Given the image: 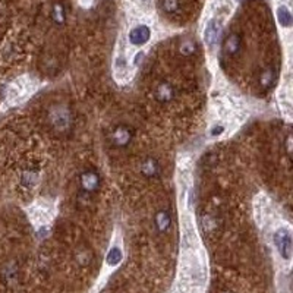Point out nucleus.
I'll return each instance as SVG.
<instances>
[{
  "label": "nucleus",
  "mask_w": 293,
  "mask_h": 293,
  "mask_svg": "<svg viewBox=\"0 0 293 293\" xmlns=\"http://www.w3.org/2000/svg\"><path fill=\"white\" fill-rule=\"evenodd\" d=\"M34 90H37V85L30 78H20L17 79L11 87H9V93H8V101L11 104H18L21 101L27 100L30 97Z\"/></svg>",
  "instance_id": "1"
},
{
  "label": "nucleus",
  "mask_w": 293,
  "mask_h": 293,
  "mask_svg": "<svg viewBox=\"0 0 293 293\" xmlns=\"http://www.w3.org/2000/svg\"><path fill=\"white\" fill-rule=\"evenodd\" d=\"M220 31H221V25L217 20H211L208 22L205 31H204V41L210 49H214L215 44L218 43L220 39Z\"/></svg>",
  "instance_id": "4"
},
{
  "label": "nucleus",
  "mask_w": 293,
  "mask_h": 293,
  "mask_svg": "<svg viewBox=\"0 0 293 293\" xmlns=\"http://www.w3.org/2000/svg\"><path fill=\"white\" fill-rule=\"evenodd\" d=\"M53 207L52 204L46 202V201H39L36 202L31 210H30V215H31V220L36 223V224H47L52 217H53Z\"/></svg>",
  "instance_id": "3"
},
{
  "label": "nucleus",
  "mask_w": 293,
  "mask_h": 293,
  "mask_svg": "<svg viewBox=\"0 0 293 293\" xmlns=\"http://www.w3.org/2000/svg\"><path fill=\"white\" fill-rule=\"evenodd\" d=\"M224 293H233V292H224Z\"/></svg>",
  "instance_id": "14"
},
{
  "label": "nucleus",
  "mask_w": 293,
  "mask_h": 293,
  "mask_svg": "<svg viewBox=\"0 0 293 293\" xmlns=\"http://www.w3.org/2000/svg\"><path fill=\"white\" fill-rule=\"evenodd\" d=\"M169 223H170V218H169L167 213H158V215H157V224L160 226V229H166L169 226Z\"/></svg>",
  "instance_id": "10"
},
{
  "label": "nucleus",
  "mask_w": 293,
  "mask_h": 293,
  "mask_svg": "<svg viewBox=\"0 0 293 293\" xmlns=\"http://www.w3.org/2000/svg\"><path fill=\"white\" fill-rule=\"evenodd\" d=\"M163 6H164V9L167 12H173V11H176V8H177V2L176 0H164Z\"/></svg>",
  "instance_id": "12"
},
{
  "label": "nucleus",
  "mask_w": 293,
  "mask_h": 293,
  "mask_svg": "<svg viewBox=\"0 0 293 293\" xmlns=\"http://www.w3.org/2000/svg\"><path fill=\"white\" fill-rule=\"evenodd\" d=\"M237 46H239V40L237 37H230V39L227 40V43H226V49H227V52L229 53H234L236 50H237Z\"/></svg>",
  "instance_id": "11"
},
{
  "label": "nucleus",
  "mask_w": 293,
  "mask_h": 293,
  "mask_svg": "<svg viewBox=\"0 0 293 293\" xmlns=\"http://www.w3.org/2000/svg\"><path fill=\"white\" fill-rule=\"evenodd\" d=\"M129 40L134 46H142L150 40V30L145 25H139L135 27L131 33H129Z\"/></svg>",
  "instance_id": "5"
},
{
  "label": "nucleus",
  "mask_w": 293,
  "mask_h": 293,
  "mask_svg": "<svg viewBox=\"0 0 293 293\" xmlns=\"http://www.w3.org/2000/svg\"><path fill=\"white\" fill-rule=\"evenodd\" d=\"M142 2H145V3H148V2H150V0H142Z\"/></svg>",
  "instance_id": "13"
},
{
  "label": "nucleus",
  "mask_w": 293,
  "mask_h": 293,
  "mask_svg": "<svg viewBox=\"0 0 293 293\" xmlns=\"http://www.w3.org/2000/svg\"><path fill=\"white\" fill-rule=\"evenodd\" d=\"M274 243L275 248L278 249V254L284 259H290L292 256V233L289 227H280L274 233Z\"/></svg>",
  "instance_id": "2"
},
{
  "label": "nucleus",
  "mask_w": 293,
  "mask_h": 293,
  "mask_svg": "<svg viewBox=\"0 0 293 293\" xmlns=\"http://www.w3.org/2000/svg\"><path fill=\"white\" fill-rule=\"evenodd\" d=\"M122 259H123L122 249H120L119 246H113V248H110V251H109V254H107L106 262H107V265H110V267H116L117 264H120Z\"/></svg>",
  "instance_id": "7"
},
{
  "label": "nucleus",
  "mask_w": 293,
  "mask_h": 293,
  "mask_svg": "<svg viewBox=\"0 0 293 293\" xmlns=\"http://www.w3.org/2000/svg\"><path fill=\"white\" fill-rule=\"evenodd\" d=\"M115 75L119 81H128V78H131L129 63H128V59L123 55L117 56L115 60Z\"/></svg>",
  "instance_id": "6"
},
{
  "label": "nucleus",
  "mask_w": 293,
  "mask_h": 293,
  "mask_svg": "<svg viewBox=\"0 0 293 293\" xmlns=\"http://www.w3.org/2000/svg\"><path fill=\"white\" fill-rule=\"evenodd\" d=\"M277 20H278L281 27H286V28L290 27V24H292V14H290V11L286 6L278 8V11H277Z\"/></svg>",
  "instance_id": "8"
},
{
  "label": "nucleus",
  "mask_w": 293,
  "mask_h": 293,
  "mask_svg": "<svg viewBox=\"0 0 293 293\" xmlns=\"http://www.w3.org/2000/svg\"><path fill=\"white\" fill-rule=\"evenodd\" d=\"M96 182H97V177L94 176V173H87V175L84 176V179H82V185H84V188L88 189V191L94 189Z\"/></svg>",
  "instance_id": "9"
}]
</instances>
